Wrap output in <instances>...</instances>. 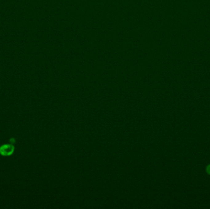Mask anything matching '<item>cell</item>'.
Masks as SVG:
<instances>
[{
  "instance_id": "2",
  "label": "cell",
  "mask_w": 210,
  "mask_h": 209,
  "mask_svg": "<svg viewBox=\"0 0 210 209\" xmlns=\"http://www.w3.org/2000/svg\"><path fill=\"white\" fill-rule=\"evenodd\" d=\"M206 171H207V172L209 175H210V164L207 166V168H206Z\"/></svg>"
},
{
  "instance_id": "1",
  "label": "cell",
  "mask_w": 210,
  "mask_h": 209,
  "mask_svg": "<svg viewBox=\"0 0 210 209\" xmlns=\"http://www.w3.org/2000/svg\"><path fill=\"white\" fill-rule=\"evenodd\" d=\"M14 147L11 144H5L0 147V154L2 156H10L14 152Z\"/></svg>"
}]
</instances>
